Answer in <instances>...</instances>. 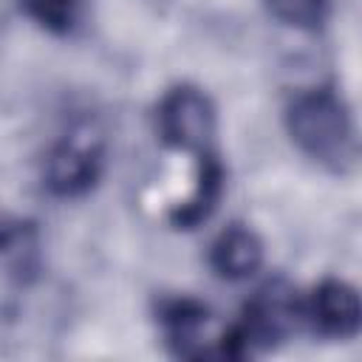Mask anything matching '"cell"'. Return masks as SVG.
I'll list each match as a JSON object with an SVG mask.
<instances>
[{"mask_svg":"<svg viewBox=\"0 0 362 362\" xmlns=\"http://www.w3.org/2000/svg\"><path fill=\"white\" fill-rule=\"evenodd\" d=\"M288 130L294 141L314 156H334L351 136L345 105L331 90H311L291 102Z\"/></svg>","mask_w":362,"mask_h":362,"instance_id":"1","label":"cell"},{"mask_svg":"<svg viewBox=\"0 0 362 362\" xmlns=\"http://www.w3.org/2000/svg\"><path fill=\"white\" fill-rule=\"evenodd\" d=\"M158 127L167 144L204 153L215 130V110L201 90L175 88L164 96L158 107Z\"/></svg>","mask_w":362,"mask_h":362,"instance_id":"2","label":"cell"},{"mask_svg":"<svg viewBox=\"0 0 362 362\" xmlns=\"http://www.w3.org/2000/svg\"><path fill=\"white\" fill-rule=\"evenodd\" d=\"M99 164L102 153L90 136H68L48 156V187L59 195H79L96 181Z\"/></svg>","mask_w":362,"mask_h":362,"instance_id":"3","label":"cell"},{"mask_svg":"<svg viewBox=\"0 0 362 362\" xmlns=\"http://www.w3.org/2000/svg\"><path fill=\"white\" fill-rule=\"evenodd\" d=\"M311 320L328 337H354L362 328V297L339 280H325L311 297Z\"/></svg>","mask_w":362,"mask_h":362,"instance_id":"4","label":"cell"},{"mask_svg":"<svg viewBox=\"0 0 362 362\" xmlns=\"http://www.w3.org/2000/svg\"><path fill=\"white\" fill-rule=\"evenodd\" d=\"M263 260V243L252 229L232 226L212 246V266L229 280L249 277Z\"/></svg>","mask_w":362,"mask_h":362,"instance_id":"5","label":"cell"},{"mask_svg":"<svg viewBox=\"0 0 362 362\" xmlns=\"http://www.w3.org/2000/svg\"><path fill=\"white\" fill-rule=\"evenodd\" d=\"M3 263L8 277L28 280L40 266V240L31 223H8L3 232Z\"/></svg>","mask_w":362,"mask_h":362,"instance_id":"6","label":"cell"},{"mask_svg":"<svg viewBox=\"0 0 362 362\" xmlns=\"http://www.w3.org/2000/svg\"><path fill=\"white\" fill-rule=\"evenodd\" d=\"M218 192H221V167L215 164V158L209 153L201 156V170H198V181H195V189L189 192V198L173 212L175 223H184V226H192L198 223L201 218H206L218 201Z\"/></svg>","mask_w":362,"mask_h":362,"instance_id":"7","label":"cell"},{"mask_svg":"<svg viewBox=\"0 0 362 362\" xmlns=\"http://www.w3.org/2000/svg\"><path fill=\"white\" fill-rule=\"evenodd\" d=\"M25 11L51 31H68L82 8V0H23Z\"/></svg>","mask_w":362,"mask_h":362,"instance_id":"8","label":"cell"},{"mask_svg":"<svg viewBox=\"0 0 362 362\" xmlns=\"http://www.w3.org/2000/svg\"><path fill=\"white\" fill-rule=\"evenodd\" d=\"M272 14L297 28H314L322 23L328 0H266Z\"/></svg>","mask_w":362,"mask_h":362,"instance_id":"9","label":"cell"}]
</instances>
